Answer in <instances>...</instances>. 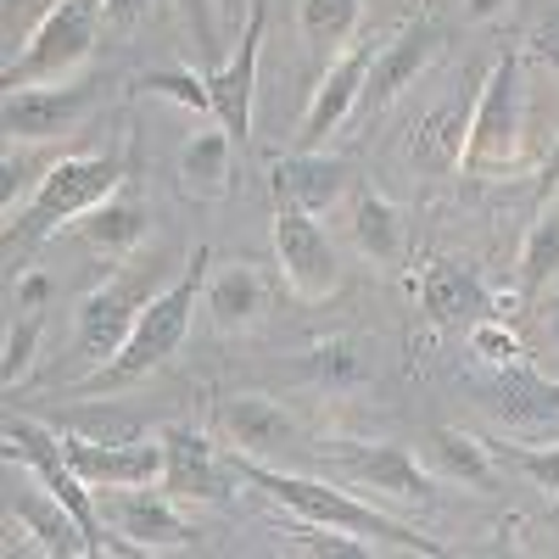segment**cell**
<instances>
[{"mask_svg":"<svg viewBox=\"0 0 559 559\" xmlns=\"http://www.w3.org/2000/svg\"><path fill=\"white\" fill-rule=\"evenodd\" d=\"M503 7H509V0H464V12H471L476 23H487V17H498Z\"/></svg>","mask_w":559,"mask_h":559,"instance_id":"f35d334b","label":"cell"},{"mask_svg":"<svg viewBox=\"0 0 559 559\" xmlns=\"http://www.w3.org/2000/svg\"><path fill=\"white\" fill-rule=\"evenodd\" d=\"M543 324H548V342H559V302H548V313H543Z\"/></svg>","mask_w":559,"mask_h":559,"instance_id":"60d3db41","label":"cell"},{"mask_svg":"<svg viewBox=\"0 0 559 559\" xmlns=\"http://www.w3.org/2000/svg\"><path fill=\"white\" fill-rule=\"evenodd\" d=\"M241 12V0H218V17H236Z\"/></svg>","mask_w":559,"mask_h":559,"instance_id":"b9f144b4","label":"cell"},{"mask_svg":"<svg viewBox=\"0 0 559 559\" xmlns=\"http://www.w3.org/2000/svg\"><path fill=\"white\" fill-rule=\"evenodd\" d=\"M319 464H331V471H342L347 481L381 492L392 503H426L431 498V476L414 464L408 448L397 442H353V437H331L313 448Z\"/></svg>","mask_w":559,"mask_h":559,"instance_id":"ba28073f","label":"cell"},{"mask_svg":"<svg viewBox=\"0 0 559 559\" xmlns=\"http://www.w3.org/2000/svg\"><path fill=\"white\" fill-rule=\"evenodd\" d=\"M7 459H23L28 471H34L45 487H51V492L73 509V521H79V532H84V548H90V554L118 548V543H107V521H102L96 498H90V481L68 464V453H62V437H57V431L34 426V419H7Z\"/></svg>","mask_w":559,"mask_h":559,"instance_id":"8992f818","label":"cell"},{"mask_svg":"<svg viewBox=\"0 0 559 559\" xmlns=\"http://www.w3.org/2000/svg\"><path fill=\"white\" fill-rule=\"evenodd\" d=\"M157 442H96V437L62 431V453L90 487H157L163 481V448Z\"/></svg>","mask_w":559,"mask_h":559,"instance_id":"5bb4252c","label":"cell"},{"mask_svg":"<svg viewBox=\"0 0 559 559\" xmlns=\"http://www.w3.org/2000/svg\"><path fill=\"white\" fill-rule=\"evenodd\" d=\"M381 34H358V39H347L342 51H336V62H331V73L319 79V90H313V102H308V112H302V152H319L324 140L336 134V123L364 102V79H369V68H376V57H381Z\"/></svg>","mask_w":559,"mask_h":559,"instance_id":"30bf717a","label":"cell"},{"mask_svg":"<svg viewBox=\"0 0 559 559\" xmlns=\"http://www.w3.org/2000/svg\"><path fill=\"white\" fill-rule=\"evenodd\" d=\"M51 7H57V0H7V17H17V12H39L45 17Z\"/></svg>","mask_w":559,"mask_h":559,"instance_id":"ab89813d","label":"cell"},{"mask_svg":"<svg viewBox=\"0 0 559 559\" xmlns=\"http://www.w3.org/2000/svg\"><path fill=\"white\" fill-rule=\"evenodd\" d=\"M96 28H102L96 0H57V7L34 23L23 57L7 62L0 84H7V90H28V84H57V79H68L73 68L90 62V51H96Z\"/></svg>","mask_w":559,"mask_h":559,"instance_id":"5b68a950","label":"cell"},{"mask_svg":"<svg viewBox=\"0 0 559 559\" xmlns=\"http://www.w3.org/2000/svg\"><path fill=\"white\" fill-rule=\"evenodd\" d=\"M229 152H236V140L224 129H202L179 146V179L191 197H224L229 191Z\"/></svg>","mask_w":559,"mask_h":559,"instance_id":"cb8c5ba5","label":"cell"},{"mask_svg":"<svg viewBox=\"0 0 559 559\" xmlns=\"http://www.w3.org/2000/svg\"><path fill=\"white\" fill-rule=\"evenodd\" d=\"M274 258H280V274H286V286L297 297L319 302L336 292V247L324 241V229L313 224L308 207L274 202Z\"/></svg>","mask_w":559,"mask_h":559,"instance_id":"8fae6325","label":"cell"},{"mask_svg":"<svg viewBox=\"0 0 559 559\" xmlns=\"http://www.w3.org/2000/svg\"><path fill=\"white\" fill-rule=\"evenodd\" d=\"M207 269H213V252L197 247L191 258H185V269H179L174 286H163V292L146 302V313H140V324H134V336L123 342V353H118L112 364H102L90 386L107 392V386L140 381V376H152L157 364H168V358L179 353V342L191 336V319H197V297H202V286H207Z\"/></svg>","mask_w":559,"mask_h":559,"instance_id":"7a4b0ae2","label":"cell"},{"mask_svg":"<svg viewBox=\"0 0 559 559\" xmlns=\"http://www.w3.org/2000/svg\"><path fill=\"white\" fill-rule=\"evenodd\" d=\"M140 90H152V96H174L179 107H191V112H213V96H207V79L197 73H146L140 79Z\"/></svg>","mask_w":559,"mask_h":559,"instance_id":"f546056e","label":"cell"},{"mask_svg":"<svg viewBox=\"0 0 559 559\" xmlns=\"http://www.w3.org/2000/svg\"><path fill=\"white\" fill-rule=\"evenodd\" d=\"M157 487H163L168 498H207V503L229 498L213 448H207L191 426H168V431H163V481H157Z\"/></svg>","mask_w":559,"mask_h":559,"instance_id":"2e32d148","label":"cell"},{"mask_svg":"<svg viewBox=\"0 0 559 559\" xmlns=\"http://www.w3.org/2000/svg\"><path fill=\"white\" fill-rule=\"evenodd\" d=\"M313 369H324V376L347 381V376H353V353H347V347H319V353H313Z\"/></svg>","mask_w":559,"mask_h":559,"instance_id":"d590c367","label":"cell"},{"mask_svg":"<svg viewBox=\"0 0 559 559\" xmlns=\"http://www.w3.org/2000/svg\"><path fill=\"white\" fill-rule=\"evenodd\" d=\"M229 464H236L252 487H263L274 503H286L292 515H302V521H313V526H336V532H353V537H376V543H392V548H408V554H442V543L397 526L392 515H381V509H369V503H358V498H347V492H336V487H324V481H313V476L269 471L263 459H247V453H236Z\"/></svg>","mask_w":559,"mask_h":559,"instance_id":"6da1fadb","label":"cell"},{"mask_svg":"<svg viewBox=\"0 0 559 559\" xmlns=\"http://www.w3.org/2000/svg\"><path fill=\"white\" fill-rule=\"evenodd\" d=\"M419 302H426V313L437 324H464V319L476 324L487 313V286L464 263H431L426 280H419Z\"/></svg>","mask_w":559,"mask_h":559,"instance_id":"7402d4cb","label":"cell"},{"mask_svg":"<svg viewBox=\"0 0 559 559\" xmlns=\"http://www.w3.org/2000/svg\"><path fill=\"white\" fill-rule=\"evenodd\" d=\"M554 274H559V197L537 202V218L526 229V252H521V286L543 292Z\"/></svg>","mask_w":559,"mask_h":559,"instance_id":"484cf974","label":"cell"},{"mask_svg":"<svg viewBox=\"0 0 559 559\" xmlns=\"http://www.w3.org/2000/svg\"><path fill=\"white\" fill-rule=\"evenodd\" d=\"M521 129H526V73L521 57H498L487 84L476 90L471 134H464V174H503L521 157Z\"/></svg>","mask_w":559,"mask_h":559,"instance_id":"277c9868","label":"cell"},{"mask_svg":"<svg viewBox=\"0 0 559 559\" xmlns=\"http://www.w3.org/2000/svg\"><path fill=\"white\" fill-rule=\"evenodd\" d=\"M442 51V23L437 17H408L386 45H381V57H376V68H369V79H364V112L369 118H381L403 90L431 68V57Z\"/></svg>","mask_w":559,"mask_h":559,"instance_id":"7c38bea8","label":"cell"},{"mask_svg":"<svg viewBox=\"0 0 559 559\" xmlns=\"http://www.w3.org/2000/svg\"><path fill=\"white\" fill-rule=\"evenodd\" d=\"M118 179H123L118 157H102V152L51 163V168H45V179H39V191H34V202L23 207V218L7 224V241H12V247H17V241L34 247V241H45V236H57L68 218H84L90 207H102V202L118 191Z\"/></svg>","mask_w":559,"mask_h":559,"instance_id":"3957f363","label":"cell"},{"mask_svg":"<svg viewBox=\"0 0 559 559\" xmlns=\"http://www.w3.org/2000/svg\"><path fill=\"white\" fill-rule=\"evenodd\" d=\"M157 269L152 263H129L123 274H112L102 292H90L84 308H79V353L90 364H112L123 353V342L134 336L140 313H146V302L157 297Z\"/></svg>","mask_w":559,"mask_h":559,"instance_id":"52a82bcc","label":"cell"},{"mask_svg":"<svg viewBox=\"0 0 559 559\" xmlns=\"http://www.w3.org/2000/svg\"><path fill=\"white\" fill-rule=\"evenodd\" d=\"M431 459L442 464V471H448L453 481H487V476H492L487 448H481L471 431H453V426L431 431Z\"/></svg>","mask_w":559,"mask_h":559,"instance_id":"83f0119b","label":"cell"},{"mask_svg":"<svg viewBox=\"0 0 559 559\" xmlns=\"http://www.w3.org/2000/svg\"><path fill=\"white\" fill-rule=\"evenodd\" d=\"M492 414L503 426H554L559 419V381L537 376L532 364H509L492 381Z\"/></svg>","mask_w":559,"mask_h":559,"instance_id":"ffe728a7","label":"cell"},{"mask_svg":"<svg viewBox=\"0 0 559 559\" xmlns=\"http://www.w3.org/2000/svg\"><path fill=\"white\" fill-rule=\"evenodd\" d=\"M7 509L23 521V532L28 537H39V554H90L84 548V532H79V521H73V509L45 487L39 476H34V487H17L12 498H7Z\"/></svg>","mask_w":559,"mask_h":559,"instance_id":"d6986e66","label":"cell"},{"mask_svg":"<svg viewBox=\"0 0 559 559\" xmlns=\"http://www.w3.org/2000/svg\"><path fill=\"white\" fill-rule=\"evenodd\" d=\"M358 7L364 0H302V34L319 51H336V45H347L353 28H358Z\"/></svg>","mask_w":559,"mask_h":559,"instance_id":"f1b7e54d","label":"cell"},{"mask_svg":"<svg viewBox=\"0 0 559 559\" xmlns=\"http://www.w3.org/2000/svg\"><path fill=\"white\" fill-rule=\"evenodd\" d=\"M102 23H134L140 12H146V0H96Z\"/></svg>","mask_w":559,"mask_h":559,"instance_id":"8d00e7d4","label":"cell"},{"mask_svg":"<svg viewBox=\"0 0 559 559\" xmlns=\"http://www.w3.org/2000/svg\"><path fill=\"white\" fill-rule=\"evenodd\" d=\"M185 7V23H191L197 45H202V68L218 62V0H179Z\"/></svg>","mask_w":559,"mask_h":559,"instance_id":"d6a6232c","label":"cell"},{"mask_svg":"<svg viewBox=\"0 0 559 559\" xmlns=\"http://www.w3.org/2000/svg\"><path fill=\"white\" fill-rule=\"evenodd\" d=\"M90 107H96V90H90V84H28V90H7V102H0V123H7L12 140L34 146V140L68 134Z\"/></svg>","mask_w":559,"mask_h":559,"instance_id":"4fadbf2b","label":"cell"},{"mask_svg":"<svg viewBox=\"0 0 559 559\" xmlns=\"http://www.w3.org/2000/svg\"><path fill=\"white\" fill-rule=\"evenodd\" d=\"M39 324L45 313L39 308H23V319L12 324V342H7V364H0V376H7V386L23 381V369L34 364V342H39Z\"/></svg>","mask_w":559,"mask_h":559,"instance_id":"4dcf8cb0","label":"cell"},{"mask_svg":"<svg viewBox=\"0 0 559 559\" xmlns=\"http://www.w3.org/2000/svg\"><path fill=\"white\" fill-rule=\"evenodd\" d=\"M515 471L537 492H554L559 498V448H526V453H515Z\"/></svg>","mask_w":559,"mask_h":559,"instance_id":"836d02e7","label":"cell"},{"mask_svg":"<svg viewBox=\"0 0 559 559\" xmlns=\"http://www.w3.org/2000/svg\"><path fill=\"white\" fill-rule=\"evenodd\" d=\"M548 197H559V146L548 152V163L537 174V202H548Z\"/></svg>","mask_w":559,"mask_h":559,"instance_id":"74e56055","label":"cell"},{"mask_svg":"<svg viewBox=\"0 0 559 559\" xmlns=\"http://www.w3.org/2000/svg\"><path fill=\"white\" fill-rule=\"evenodd\" d=\"M471 342H476V353H481L487 364H498V369H509V364H521V342H515V331H503L498 319H476V331H471Z\"/></svg>","mask_w":559,"mask_h":559,"instance_id":"1f68e13d","label":"cell"},{"mask_svg":"<svg viewBox=\"0 0 559 559\" xmlns=\"http://www.w3.org/2000/svg\"><path fill=\"white\" fill-rule=\"evenodd\" d=\"M269 185H274V202H297V207L319 213L347 191V163L324 157V152H292L269 168Z\"/></svg>","mask_w":559,"mask_h":559,"instance_id":"ac0fdd59","label":"cell"},{"mask_svg":"<svg viewBox=\"0 0 559 559\" xmlns=\"http://www.w3.org/2000/svg\"><path fill=\"white\" fill-rule=\"evenodd\" d=\"M207 308H213V319L224 324V331H236V324L258 319V308H263V286H258V274H252L247 263L218 269V274L207 280Z\"/></svg>","mask_w":559,"mask_h":559,"instance_id":"d4e9b609","label":"cell"},{"mask_svg":"<svg viewBox=\"0 0 559 559\" xmlns=\"http://www.w3.org/2000/svg\"><path fill=\"white\" fill-rule=\"evenodd\" d=\"M218 426H224V437L236 442L247 459H274V453H286L297 442V419L280 408L274 397H258V392L229 397L218 408Z\"/></svg>","mask_w":559,"mask_h":559,"instance_id":"e0dca14e","label":"cell"},{"mask_svg":"<svg viewBox=\"0 0 559 559\" xmlns=\"http://www.w3.org/2000/svg\"><path fill=\"white\" fill-rule=\"evenodd\" d=\"M263 23H269V0H252V17L236 39L229 62H207V96H213V118L224 123V134L236 146H252V90H258V51H263Z\"/></svg>","mask_w":559,"mask_h":559,"instance_id":"9c48e42d","label":"cell"},{"mask_svg":"<svg viewBox=\"0 0 559 559\" xmlns=\"http://www.w3.org/2000/svg\"><path fill=\"white\" fill-rule=\"evenodd\" d=\"M353 236H358V247H364L369 258H397V247H403V218H397V207H392L381 191H358V197H353Z\"/></svg>","mask_w":559,"mask_h":559,"instance_id":"4316f807","label":"cell"},{"mask_svg":"<svg viewBox=\"0 0 559 559\" xmlns=\"http://www.w3.org/2000/svg\"><path fill=\"white\" fill-rule=\"evenodd\" d=\"M79 236L96 247V252H112V258H123L129 247H140L152 236V213H146V202L140 197H107L102 207H90L84 218H79Z\"/></svg>","mask_w":559,"mask_h":559,"instance_id":"603a6c76","label":"cell"},{"mask_svg":"<svg viewBox=\"0 0 559 559\" xmlns=\"http://www.w3.org/2000/svg\"><path fill=\"white\" fill-rule=\"evenodd\" d=\"M532 57H537L543 68L559 73V12H548V17L532 28Z\"/></svg>","mask_w":559,"mask_h":559,"instance_id":"e575fe53","label":"cell"},{"mask_svg":"<svg viewBox=\"0 0 559 559\" xmlns=\"http://www.w3.org/2000/svg\"><path fill=\"white\" fill-rule=\"evenodd\" d=\"M471 112H476V102H471V84H464L453 102H442L437 112L419 118V129H414V140H408V157H414L419 168H459L464 134H471Z\"/></svg>","mask_w":559,"mask_h":559,"instance_id":"44dd1931","label":"cell"},{"mask_svg":"<svg viewBox=\"0 0 559 559\" xmlns=\"http://www.w3.org/2000/svg\"><path fill=\"white\" fill-rule=\"evenodd\" d=\"M107 526H118V537H129L140 554L157 548H185L191 543V526L179 521V509L168 492H146V487H118V498L107 492Z\"/></svg>","mask_w":559,"mask_h":559,"instance_id":"9a60e30c","label":"cell"}]
</instances>
